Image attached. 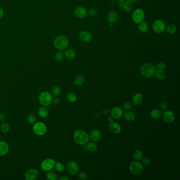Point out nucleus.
Segmentation results:
<instances>
[{
  "label": "nucleus",
  "mask_w": 180,
  "mask_h": 180,
  "mask_svg": "<svg viewBox=\"0 0 180 180\" xmlns=\"http://www.w3.org/2000/svg\"><path fill=\"white\" fill-rule=\"evenodd\" d=\"M130 3H136L137 2H138L139 0H128Z\"/></svg>",
  "instance_id": "50"
},
{
  "label": "nucleus",
  "mask_w": 180,
  "mask_h": 180,
  "mask_svg": "<svg viewBox=\"0 0 180 180\" xmlns=\"http://www.w3.org/2000/svg\"><path fill=\"white\" fill-rule=\"evenodd\" d=\"M119 2H123L124 1H126V0H117Z\"/></svg>",
  "instance_id": "51"
},
{
  "label": "nucleus",
  "mask_w": 180,
  "mask_h": 180,
  "mask_svg": "<svg viewBox=\"0 0 180 180\" xmlns=\"http://www.w3.org/2000/svg\"><path fill=\"white\" fill-rule=\"evenodd\" d=\"M64 57L67 58L68 60H73L75 59L76 56V53L75 50L73 49H68L65 50L64 54Z\"/></svg>",
  "instance_id": "21"
},
{
  "label": "nucleus",
  "mask_w": 180,
  "mask_h": 180,
  "mask_svg": "<svg viewBox=\"0 0 180 180\" xmlns=\"http://www.w3.org/2000/svg\"><path fill=\"white\" fill-rule=\"evenodd\" d=\"M154 75L157 80H163L165 78V73L163 71L156 70Z\"/></svg>",
  "instance_id": "28"
},
{
  "label": "nucleus",
  "mask_w": 180,
  "mask_h": 180,
  "mask_svg": "<svg viewBox=\"0 0 180 180\" xmlns=\"http://www.w3.org/2000/svg\"><path fill=\"white\" fill-rule=\"evenodd\" d=\"M3 14H4V11L3 9L1 8V7H0V19H1L2 17L3 16Z\"/></svg>",
  "instance_id": "47"
},
{
  "label": "nucleus",
  "mask_w": 180,
  "mask_h": 180,
  "mask_svg": "<svg viewBox=\"0 0 180 180\" xmlns=\"http://www.w3.org/2000/svg\"><path fill=\"white\" fill-rule=\"evenodd\" d=\"M10 129V126L9 124L7 123V122H4L2 124L1 126V130L4 133H7Z\"/></svg>",
  "instance_id": "33"
},
{
  "label": "nucleus",
  "mask_w": 180,
  "mask_h": 180,
  "mask_svg": "<svg viewBox=\"0 0 180 180\" xmlns=\"http://www.w3.org/2000/svg\"><path fill=\"white\" fill-rule=\"evenodd\" d=\"M46 176H47V178L48 179V180H57V174L55 172H53V171H48V172L47 173Z\"/></svg>",
  "instance_id": "35"
},
{
  "label": "nucleus",
  "mask_w": 180,
  "mask_h": 180,
  "mask_svg": "<svg viewBox=\"0 0 180 180\" xmlns=\"http://www.w3.org/2000/svg\"><path fill=\"white\" fill-rule=\"evenodd\" d=\"M54 167L56 168V170L59 172H62L64 169V167L63 164L61 163L60 162H58L57 163H56Z\"/></svg>",
  "instance_id": "38"
},
{
  "label": "nucleus",
  "mask_w": 180,
  "mask_h": 180,
  "mask_svg": "<svg viewBox=\"0 0 180 180\" xmlns=\"http://www.w3.org/2000/svg\"><path fill=\"white\" fill-rule=\"evenodd\" d=\"M67 99L69 102L71 103H73L76 102L77 100V96L76 93L70 92L67 94Z\"/></svg>",
  "instance_id": "30"
},
{
  "label": "nucleus",
  "mask_w": 180,
  "mask_h": 180,
  "mask_svg": "<svg viewBox=\"0 0 180 180\" xmlns=\"http://www.w3.org/2000/svg\"><path fill=\"white\" fill-rule=\"evenodd\" d=\"M143 100V96L140 93L135 94L132 98V103L135 105H140Z\"/></svg>",
  "instance_id": "20"
},
{
  "label": "nucleus",
  "mask_w": 180,
  "mask_h": 180,
  "mask_svg": "<svg viewBox=\"0 0 180 180\" xmlns=\"http://www.w3.org/2000/svg\"><path fill=\"white\" fill-rule=\"evenodd\" d=\"M79 39L83 42L88 43L90 42L93 39V36L90 32L88 31H83L79 34Z\"/></svg>",
  "instance_id": "15"
},
{
  "label": "nucleus",
  "mask_w": 180,
  "mask_h": 180,
  "mask_svg": "<svg viewBox=\"0 0 180 180\" xmlns=\"http://www.w3.org/2000/svg\"><path fill=\"white\" fill-rule=\"evenodd\" d=\"M108 121L109 122V123H112V122H114V118L113 117H108Z\"/></svg>",
  "instance_id": "49"
},
{
  "label": "nucleus",
  "mask_w": 180,
  "mask_h": 180,
  "mask_svg": "<svg viewBox=\"0 0 180 180\" xmlns=\"http://www.w3.org/2000/svg\"><path fill=\"white\" fill-rule=\"evenodd\" d=\"M88 14L91 17L95 16L96 15H97V10L95 8H90V9L88 10Z\"/></svg>",
  "instance_id": "43"
},
{
  "label": "nucleus",
  "mask_w": 180,
  "mask_h": 180,
  "mask_svg": "<svg viewBox=\"0 0 180 180\" xmlns=\"http://www.w3.org/2000/svg\"><path fill=\"white\" fill-rule=\"evenodd\" d=\"M167 31L169 34H174L177 31V27L174 24H170L167 27Z\"/></svg>",
  "instance_id": "37"
},
{
  "label": "nucleus",
  "mask_w": 180,
  "mask_h": 180,
  "mask_svg": "<svg viewBox=\"0 0 180 180\" xmlns=\"http://www.w3.org/2000/svg\"><path fill=\"white\" fill-rule=\"evenodd\" d=\"M73 137L75 143L79 145H85L89 140V135L83 130H76L73 133Z\"/></svg>",
  "instance_id": "1"
},
{
  "label": "nucleus",
  "mask_w": 180,
  "mask_h": 180,
  "mask_svg": "<svg viewBox=\"0 0 180 180\" xmlns=\"http://www.w3.org/2000/svg\"><path fill=\"white\" fill-rule=\"evenodd\" d=\"M143 153L140 150H135L134 152L133 157L136 161H140L142 159Z\"/></svg>",
  "instance_id": "31"
},
{
  "label": "nucleus",
  "mask_w": 180,
  "mask_h": 180,
  "mask_svg": "<svg viewBox=\"0 0 180 180\" xmlns=\"http://www.w3.org/2000/svg\"><path fill=\"white\" fill-rule=\"evenodd\" d=\"M145 17V13L143 10L141 9H137L134 11L132 18L135 24H139L143 21Z\"/></svg>",
  "instance_id": "7"
},
{
  "label": "nucleus",
  "mask_w": 180,
  "mask_h": 180,
  "mask_svg": "<svg viewBox=\"0 0 180 180\" xmlns=\"http://www.w3.org/2000/svg\"><path fill=\"white\" fill-rule=\"evenodd\" d=\"M78 178L81 180H86L88 179L87 174L83 172H80L78 174Z\"/></svg>",
  "instance_id": "41"
},
{
  "label": "nucleus",
  "mask_w": 180,
  "mask_h": 180,
  "mask_svg": "<svg viewBox=\"0 0 180 180\" xmlns=\"http://www.w3.org/2000/svg\"><path fill=\"white\" fill-rule=\"evenodd\" d=\"M117 17H118V15L117 13L115 11H111L108 14L107 19L109 22L114 23L117 20Z\"/></svg>",
  "instance_id": "26"
},
{
  "label": "nucleus",
  "mask_w": 180,
  "mask_h": 180,
  "mask_svg": "<svg viewBox=\"0 0 180 180\" xmlns=\"http://www.w3.org/2000/svg\"><path fill=\"white\" fill-rule=\"evenodd\" d=\"M5 120V116L3 113H0V122H4Z\"/></svg>",
  "instance_id": "46"
},
{
  "label": "nucleus",
  "mask_w": 180,
  "mask_h": 180,
  "mask_svg": "<svg viewBox=\"0 0 180 180\" xmlns=\"http://www.w3.org/2000/svg\"><path fill=\"white\" fill-rule=\"evenodd\" d=\"M51 93H52L51 94L52 95V96H54L55 97H58L60 95L61 93V88L58 86H54L52 89Z\"/></svg>",
  "instance_id": "32"
},
{
  "label": "nucleus",
  "mask_w": 180,
  "mask_h": 180,
  "mask_svg": "<svg viewBox=\"0 0 180 180\" xmlns=\"http://www.w3.org/2000/svg\"><path fill=\"white\" fill-rule=\"evenodd\" d=\"M85 77L81 74H78L75 78V80L73 83V85L76 86H81L85 82Z\"/></svg>",
  "instance_id": "22"
},
{
  "label": "nucleus",
  "mask_w": 180,
  "mask_h": 180,
  "mask_svg": "<svg viewBox=\"0 0 180 180\" xmlns=\"http://www.w3.org/2000/svg\"><path fill=\"white\" fill-rule=\"evenodd\" d=\"M109 130L112 133L116 134L120 133L121 131V127L119 124L116 122L110 123L109 125Z\"/></svg>",
  "instance_id": "19"
},
{
  "label": "nucleus",
  "mask_w": 180,
  "mask_h": 180,
  "mask_svg": "<svg viewBox=\"0 0 180 180\" xmlns=\"http://www.w3.org/2000/svg\"><path fill=\"white\" fill-rule=\"evenodd\" d=\"M87 145V148L88 150L91 152H95L98 150V145L97 144L94 143V142H90L86 144Z\"/></svg>",
  "instance_id": "29"
},
{
  "label": "nucleus",
  "mask_w": 180,
  "mask_h": 180,
  "mask_svg": "<svg viewBox=\"0 0 180 180\" xmlns=\"http://www.w3.org/2000/svg\"><path fill=\"white\" fill-rule=\"evenodd\" d=\"M56 162L51 159H46L44 160L41 164V168L42 170L48 172L53 169L55 165Z\"/></svg>",
  "instance_id": "9"
},
{
  "label": "nucleus",
  "mask_w": 180,
  "mask_h": 180,
  "mask_svg": "<svg viewBox=\"0 0 180 180\" xmlns=\"http://www.w3.org/2000/svg\"><path fill=\"white\" fill-rule=\"evenodd\" d=\"M9 150V146L6 142L0 141V156H3L7 154Z\"/></svg>",
  "instance_id": "18"
},
{
  "label": "nucleus",
  "mask_w": 180,
  "mask_h": 180,
  "mask_svg": "<svg viewBox=\"0 0 180 180\" xmlns=\"http://www.w3.org/2000/svg\"><path fill=\"white\" fill-rule=\"evenodd\" d=\"M38 171L35 169H30L24 173V177L27 180H36L39 176Z\"/></svg>",
  "instance_id": "11"
},
{
  "label": "nucleus",
  "mask_w": 180,
  "mask_h": 180,
  "mask_svg": "<svg viewBox=\"0 0 180 180\" xmlns=\"http://www.w3.org/2000/svg\"><path fill=\"white\" fill-rule=\"evenodd\" d=\"M52 103H54V105H58L60 103V101H59V99L58 98H56L54 99H53Z\"/></svg>",
  "instance_id": "45"
},
{
  "label": "nucleus",
  "mask_w": 180,
  "mask_h": 180,
  "mask_svg": "<svg viewBox=\"0 0 180 180\" xmlns=\"http://www.w3.org/2000/svg\"><path fill=\"white\" fill-rule=\"evenodd\" d=\"M67 169L69 173L74 175L78 173L79 167L76 162L74 161H70L67 163Z\"/></svg>",
  "instance_id": "10"
},
{
  "label": "nucleus",
  "mask_w": 180,
  "mask_h": 180,
  "mask_svg": "<svg viewBox=\"0 0 180 180\" xmlns=\"http://www.w3.org/2000/svg\"><path fill=\"white\" fill-rule=\"evenodd\" d=\"M152 28L155 32L158 34H162L165 29V24L162 20H155L152 24Z\"/></svg>",
  "instance_id": "8"
},
{
  "label": "nucleus",
  "mask_w": 180,
  "mask_h": 180,
  "mask_svg": "<svg viewBox=\"0 0 180 180\" xmlns=\"http://www.w3.org/2000/svg\"><path fill=\"white\" fill-rule=\"evenodd\" d=\"M118 7L120 9L123 10L127 13H130L133 10V5L132 3L128 1H125L123 2H119Z\"/></svg>",
  "instance_id": "16"
},
{
  "label": "nucleus",
  "mask_w": 180,
  "mask_h": 180,
  "mask_svg": "<svg viewBox=\"0 0 180 180\" xmlns=\"http://www.w3.org/2000/svg\"><path fill=\"white\" fill-rule=\"evenodd\" d=\"M138 30L142 33H145L148 30V25L146 22L142 21L139 24L138 26Z\"/></svg>",
  "instance_id": "27"
},
{
  "label": "nucleus",
  "mask_w": 180,
  "mask_h": 180,
  "mask_svg": "<svg viewBox=\"0 0 180 180\" xmlns=\"http://www.w3.org/2000/svg\"><path fill=\"white\" fill-rule=\"evenodd\" d=\"M64 54L61 52V51H58L56 54H55L54 58L58 62H61L64 59Z\"/></svg>",
  "instance_id": "34"
},
{
  "label": "nucleus",
  "mask_w": 180,
  "mask_h": 180,
  "mask_svg": "<svg viewBox=\"0 0 180 180\" xmlns=\"http://www.w3.org/2000/svg\"><path fill=\"white\" fill-rule=\"evenodd\" d=\"M151 117L153 119H158L161 116L162 112L160 109L157 108H154L151 110L150 113Z\"/></svg>",
  "instance_id": "25"
},
{
  "label": "nucleus",
  "mask_w": 180,
  "mask_h": 180,
  "mask_svg": "<svg viewBox=\"0 0 180 180\" xmlns=\"http://www.w3.org/2000/svg\"><path fill=\"white\" fill-rule=\"evenodd\" d=\"M125 119L128 122H133L135 119V114L133 111H127L124 114Z\"/></svg>",
  "instance_id": "23"
},
{
  "label": "nucleus",
  "mask_w": 180,
  "mask_h": 180,
  "mask_svg": "<svg viewBox=\"0 0 180 180\" xmlns=\"http://www.w3.org/2000/svg\"><path fill=\"white\" fill-rule=\"evenodd\" d=\"M110 115L114 119L119 120L123 116V110L120 107L116 106L111 109Z\"/></svg>",
  "instance_id": "13"
},
{
  "label": "nucleus",
  "mask_w": 180,
  "mask_h": 180,
  "mask_svg": "<svg viewBox=\"0 0 180 180\" xmlns=\"http://www.w3.org/2000/svg\"><path fill=\"white\" fill-rule=\"evenodd\" d=\"M75 15L79 19L86 18L88 14L87 10L83 7H77L75 10Z\"/></svg>",
  "instance_id": "14"
},
{
  "label": "nucleus",
  "mask_w": 180,
  "mask_h": 180,
  "mask_svg": "<svg viewBox=\"0 0 180 180\" xmlns=\"http://www.w3.org/2000/svg\"><path fill=\"white\" fill-rule=\"evenodd\" d=\"M54 47L59 51L66 50L69 44V41L67 37L64 36H59L54 40Z\"/></svg>",
  "instance_id": "3"
},
{
  "label": "nucleus",
  "mask_w": 180,
  "mask_h": 180,
  "mask_svg": "<svg viewBox=\"0 0 180 180\" xmlns=\"http://www.w3.org/2000/svg\"><path fill=\"white\" fill-rule=\"evenodd\" d=\"M101 132L98 129H94L90 132L89 135V140L93 142H96L100 140L101 138Z\"/></svg>",
  "instance_id": "17"
},
{
  "label": "nucleus",
  "mask_w": 180,
  "mask_h": 180,
  "mask_svg": "<svg viewBox=\"0 0 180 180\" xmlns=\"http://www.w3.org/2000/svg\"><path fill=\"white\" fill-rule=\"evenodd\" d=\"M123 108L125 110H130L133 108V103L130 101H126L124 103Z\"/></svg>",
  "instance_id": "40"
},
{
  "label": "nucleus",
  "mask_w": 180,
  "mask_h": 180,
  "mask_svg": "<svg viewBox=\"0 0 180 180\" xmlns=\"http://www.w3.org/2000/svg\"><path fill=\"white\" fill-rule=\"evenodd\" d=\"M33 130L38 136H42L46 133L47 128L45 124L42 122H37L34 124Z\"/></svg>",
  "instance_id": "6"
},
{
  "label": "nucleus",
  "mask_w": 180,
  "mask_h": 180,
  "mask_svg": "<svg viewBox=\"0 0 180 180\" xmlns=\"http://www.w3.org/2000/svg\"><path fill=\"white\" fill-rule=\"evenodd\" d=\"M167 68V64L163 62H160L159 63H157L155 69L156 70H160V71H164Z\"/></svg>",
  "instance_id": "36"
},
{
  "label": "nucleus",
  "mask_w": 180,
  "mask_h": 180,
  "mask_svg": "<svg viewBox=\"0 0 180 180\" xmlns=\"http://www.w3.org/2000/svg\"><path fill=\"white\" fill-rule=\"evenodd\" d=\"M40 104L44 106H48L53 100L52 95L48 91H42L39 94L38 97Z\"/></svg>",
  "instance_id": "4"
},
{
  "label": "nucleus",
  "mask_w": 180,
  "mask_h": 180,
  "mask_svg": "<svg viewBox=\"0 0 180 180\" xmlns=\"http://www.w3.org/2000/svg\"><path fill=\"white\" fill-rule=\"evenodd\" d=\"M49 111L46 106H41L38 109V114L42 118H46L48 116Z\"/></svg>",
  "instance_id": "24"
},
{
  "label": "nucleus",
  "mask_w": 180,
  "mask_h": 180,
  "mask_svg": "<svg viewBox=\"0 0 180 180\" xmlns=\"http://www.w3.org/2000/svg\"><path fill=\"white\" fill-rule=\"evenodd\" d=\"M162 119L167 123H171L175 119V114L171 110H165L162 114Z\"/></svg>",
  "instance_id": "12"
},
{
  "label": "nucleus",
  "mask_w": 180,
  "mask_h": 180,
  "mask_svg": "<svg viewBox=\"0 0 180 180\" xmlns=\"http://www.w3.org/2000/svg\"><path fill=\"white\" fill-rule=\"evenodd\" d=\"M59 180H69V179L66 177H62L59 179Z\"/></svg>",
  "instance_id": "48"
},
{
  "label": "nucleus",
  "mask_w": 180,
  "mask_h": 180,
  "mask_svg": "<svg viewBox=\"0 0 180 180\" xmlns=\"http://www.w3.org/2000/svg\"><path fill=\"white\" fill-rule=\"evenodd\" d=\"M109 26H110V27H113V23H111V22H110V24H109Z\"/></svg>",
  "instance_id": "52"
},
{
  "label": "nucleus",
  "mask_w": 180,
  "mask_h": 180,
  "mask_svg": "<svg viewBox=\"0 0 180 180\" xmlns=\"http://www.w3.org/2000/svg\"><path fill=\"white\" fill-rule=\"evenodd\" d=\"M160 107L162 110H166L167 109V103L162 101L160 103Z\"/></svg>",
  "instance_id": "44"
},
{
  "label": "nucleus",
  "mask_w": 180,
  "mask_h": 180,
  "mask_svg": "<svg viewBox=\"0 0 180 180\" xmlns=\"http://www.w3.org/2000/svg\"><path fill=\"white\" fill-rule=\"evenodd\" d=\"M28 121L31 124H34L36 122V117L34 114H30L28 116Z\"/></svg>",
  "instance_id": "39"
},
{
  "label": "nucleus",
  "mask_w": 180,
  "mask_h": 180,
  "mask_svg": "<svg viewBox=\"0 0 180 180\" xmlns=\"http://www.w3.org/2000/svg\"><path fill=\"white\" fill-rule=\"evenodd\" d=\"M143 165L144 166H148L149 165L150 163V159L148 157H144L142 161V163Z\"/></svg>",
  "instance_id": "42"
},
{
  "label": "nucleus",
  "mask_w": 180,
  "mask_h": 180,
  "mask_svg": "<svg viewBox=\"0 0 180 180\" xmlns=\"http://www.w3.org/2000/svg\"><path fill=\"white\" fill-rule=\"evenodd\" d=\"M155 71V68L150 63H144L140 67V74L146 78H150L153 77Z\"/></svg>",
  "instance_id": "2"
},
{
  "label": "nucleus",
  "mask_w": 180,
  "mask_h": 180,
  "mask_svg": "<svg viewBox=\"0 0 180 180\" xmlns=\"http://www.w3.org/2000/svg\"><path fill=\"white\" fill-rule=\"evenodd\" d=\"M129 169L130 172L134 175H140L143 172V165L138 161H135L130 163Z\"/></svg>",
  "instance_id": "5"
}]
</instances>
